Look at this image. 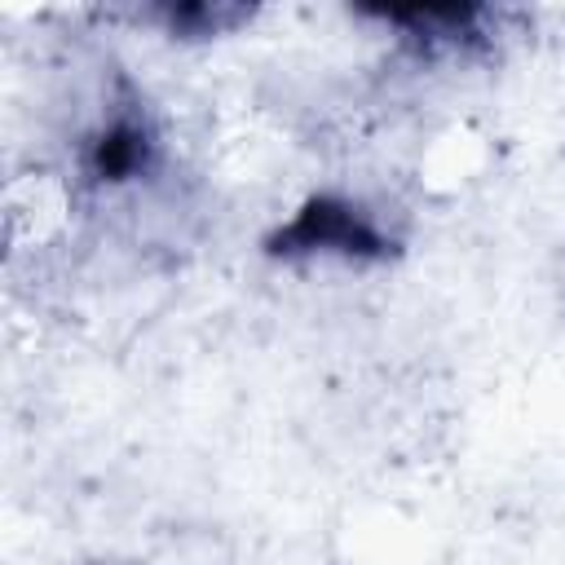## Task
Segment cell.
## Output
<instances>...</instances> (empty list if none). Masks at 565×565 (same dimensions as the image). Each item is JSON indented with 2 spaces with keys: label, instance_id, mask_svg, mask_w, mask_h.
<instances>
[{
  "label": "cell",
  "instance_id": "cell-2",
  "mask_svg": "<svg viewBox=\"0 0 565 565\" xmlns=\"http://www.w3.org/2000/svg\"><path fill=\"white\" fill-rule=\"evenodd\" d=\"M163 168V128L132 79H115L79 141V172L93 190H128Z\"/></svg>",
  "mask_w": 565,
  "mask_h": 565
},
{
  "label": "cell",
  "instance_id": "cell-3",
  "mask_svg": "<svg viewBox=\"0 0 565 565\" xmlns=\"http://www.w3.org/2000/svg\"><path fill=\"white\" fill-rule=\"evenodd\" d=\"M362 18L380 22L397 35L411 57H450L468 53L486 40L494 13L481 4H411V9H362Z\"/></svg>",
  "mask_w": 565,
  "mask_h": 565
},
{
  "label": "cell",
  "instance_id": "cell-4",
  "mask_svg": "<svg viewBox=\"0 0 565 565\" xmlns=\"http://www.w3.org/2000/svg\"><path fill=\"white\" fill-rule=\"evenodd\" d=\"M252 18H256V9L252 4H234V0H163V4L141 9V22L159 26L172 40H185V44L234 35Z\"/></svg>",
  "mask_w": 565,
  "mask_h": 565
},
{
  "label": "cell",
  "instance_id": "cell-1",
  "mask_svg": "<svg viewBox=\"0 0 565 565\" xmlns=\"http://www.w3.org/2000/svg\"><path fill=\"white\" fill-rule=\"evenodd\" d=\"M260 252L282 265H353L375 269L402 256V234L388 216L349 190H309L291 203L282 221H274L260 238Z\"/></svg>",
  "mask_w": 565,
  "mask_h": 565
}]
</instances>
